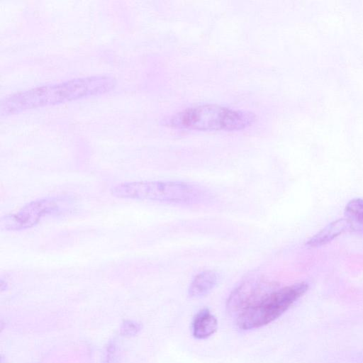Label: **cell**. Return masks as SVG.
Here are the masks:
<instances>
[{
	"label": "cell",
	"mask_w": 363,
	"mask_h": 363,
	"mask_svg": "<svg viewBox=\"0 0 363 363\" xmlns=\"http://www.w3.org/2000/svg\"><path fill=\"white\" fill-rule=\"evenodd\" d=\"M350 229H351L350 224L346 218L337 219L314 235L306 244L313 247L325 245Z\"/></svg>",
	"instance_id": "8"
},
{
	"label": "cell",
	"mask_w": 363,
	"mask_h": 363,
	"mask_svg": "<svg viewBox=\"0 0 363 363\" xmlns=\"http://www.w3.org/2000/svg\"><path fill=\"white\" fill-rule=\"evenodd\" d=\"M74 201L67 196L46 197L31 201L16 213L7 215L1 220L7 230H18L33 227L42 218L63 214L71 211Z\"/></svg>",
	"instance_id": "5"
},
{
	"label": "cell",
	"mask_w": 363,
	"mask_h": 363,
	"mask_svg": "<svg viewBox=\"0 0 363 363\" xmlns=\"http://www.w3.org/2000/svg\"><path fill=\"white\" fill-rule=\"evenodd\" d=\"M141 329L140 325L133 320L124 321L120 328V333L123 336H134L139 333Z\"/></svg>",
	"instance_id": "11"
},
{
	"label": "cell",
	"mask_w": 363,
	"mask_h": 363,
	"mask_svg": "<svg viewBox=\"0 0 363 363\" xmlns=\"http://www.w3.org/2000/svg\"><path fill=\"white\" fill-rule=\"evenodd\" d=\"M113 196L172 203H192L201 200L204 191L183 182L140 181L118 184L111 189Z\"/></svg>",
	"instance_id": "3"
},
{
	"label": "cell",
	"mask_w": 363,
	"mask_h": 363,
	"mask_svg": "<svg viewBox=\"0 0 363 363\" xmlns=\"http://www.w3.org/2000/svg\"><path fill=\"white\" fill-rule=\"evenodd\" d=\"M345 212L351 230L363 231V199L357 198L350 200L345 206Z\"/></svg>",
	"instance_id": "10"
},
{
	"label": "cell",
	"mask_w": 363,
	"mask_h": 363,
	"mask_svg": "<svg viewBox=\"0 0 363 363\" xmlns=\"http://www.w3.org/2000/svg\"><path fill=\"white\" fill-rule=\"evenodd\" d=\"M308 289V284L298 282L269 291L236 316L238 328L250 330L271 323L284 314Z\"/></svg>",
	"instance_id": "4"
},
{
	"label": "cell",
	"mask_w": 363,
	"mask_h": 363,
	"mask_svg": "<svg viewBox=\"0 0 363 363\" xmlns=\"http://www.w3.org/2000/svg\"><path fill=\"white\" fill-rule=\"evenodd\" d=\"M218 320L208 308L201 309L192 320V335L198 340H204L213 335L218 329Z\"/></svg>",
	"instance_id": "7"
},
{
	"label": "cell",
	"mask_w": 363,
	"mask_h": 363,
	"mask_svg": "<svg viewBox=\"0 0 363 363\" xmlns=\"http://www.w3.org/2000/svg\"><path fill=\"white\" fill-rule=\"evenodd\" d=\"M116 85V81L112 77L94 75L33 87L2 99L1 116L102 95L112 91Z\"/></svg>",
	"instance_id": "1"
},
{
	"label": "cell",
	"mask_w": 363,
	"mask_h": 363,
	"mask_svg": "<svg viewBox=\"0 0 363 363\" xmlns=\"http://www.w3.org/2000/svg\"><path fill=\"white\" fill-rule=\"evenodd\" d=\"M217 280V274L212 270H205L197 274L189 285V296L201 298L207 295L215 287Z\"/></svg>",
	"instance_id": "9"
},
{
	"label": "cell",
	"mask_w": 363,
	"mask_h": 363,
	"mask_svg": "<svg viewBox=\"0 0 363 363\" xmlns=\"http://www.w3.org/2000/svg\"><path fill=\"white\" fill-rule=\"evenodd\" d=\"M272 291L269 284L262 281L248 279L235 289L228 297L226 307L229 313L236 316L256 303Z\"/></svg>",
	"instance_id": "6"
},
{
	"label": "cell",
	"mask_w": 363,
	"mask_h": 363,
	"mask_svg": "<svg viewBox=\"0 0 363 363\" xmlns=\"http://www.w3.org/2000/svg\"><path fill=\"white\" fill-rule=\"evenodd\" d=\"M254 113L217 104H203L183 110L167 119V125L183 129L233 131L245 129L255 121Z\"/></svg>",
	"instance_id": "2"
}]
</instances>
